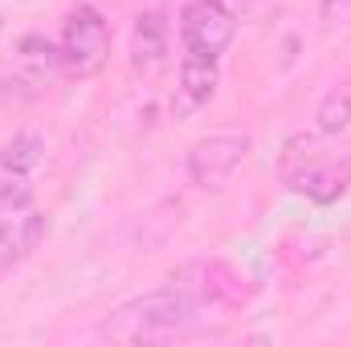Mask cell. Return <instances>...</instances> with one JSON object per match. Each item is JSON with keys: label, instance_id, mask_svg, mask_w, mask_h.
<instances>
[{"label": "cell", "instance_id": "cell-7", "mask_svg": "<svg viewBox=\"0 0 351 347\" xmlns=\"http://www.w3.org/2000/svg\"><path fill=\"white\" fill-rule=\"evenodd\" d=\"M62 70V53L53 41H45L41 33H29L16 49V70L8 78V86H29V94H41L49 90L53 74Z\"/></svg>", "mask_w": 351, "mask_h": 347}, {"label": "cell", "instance_id": "cell-2", "mask_svg": "<svg viewBox=\"0 0 351 347\" xmlns=\"http://www.w3.org/2000/svg\"><path fill=\"white\" fill-rule=\"evenodd\" d=\"M45 237V213L33 200L29 176L0 180V274L16 270Z\"/></svg>", "mask_w": 351, "mask_h": 347}, {"label": "cell", "instance_id": "cell-8", "mask_svg": "<svg viewBox=\"0 0 351 347\" xmlns=\"http://www.w3.org/2000/svg\"><path fill=\"white\" fill-rule=\"evenodd\" d=\"M168 45H172V25L160 8H147L135 16L131 25V41H127V58L135 70H152L168 58Z\"/></svg>", "mask_w": 351, "mask_h": 347}, {"label": "cell", "instance_id": "cell-6", "mask_svg": "<svg viewBox=\"0 0 351 347\" xmlns=\"http://www.w3.org/2000/svg\"><path fill=\"white\" fill-rule=\"evenodd\" d=\"M286 188L315 200V204H335L351 188V156H319L298 176H290Z\"/></svg>", "mask_w": 351, "mask_h": 347}, {"label": "cell", "instance_id": "cell-11", "mask_svg": "<svg viewBox=\"0 0 351 347\" xmlns=\"http://www.w3.org/2000/svg\"><path fill=\"white\" fill-rule=\"evenodd\" d=\"M323 156V143L315 139V135H306V131H294L286 143H282V156H278V176H282V184L290 180V176H298L311 160H319Z\"/></svg>", "mask_w": 351, "mask_h": 347}, {"label": "cell", "instance_id": "cell-5", "mask_svg": "<svg viewBox=\"0 0 351 347\" xmlns=\"http://www.w3.org/2000/svg\"><path fill=\"white\" fill-rule=\"evenodd\" d=\"M245 156H250V139L245 135H208V139H196L188 147L184 172H188V180L196 188H221L245 164Z\"/></svg>", "mask_w": 351, "mask_h": 347}, {"label": "cell", "instance_id": "cell-4", "mask_svg": "<svg viewBox=\"0 0 351 347\" xmlns=\"http://www.w3.org/2000/svg\"><path fill=\"white\" fill-rule=\"evenodd\" d=\"M237 33V16L229 0H184L180 12V45L192 53H213L221 58Z\"/></svg>", "mask_w": 351, "mask_h": 347}, {"label": "cell", "instance_id": "cell-1", "mask_svg": "<svg viewBox=\"0 0 351 347\" xmlns=\"http://www.w3.org/2000/svg\"><path fill=\"white\" fill-rule=\"evenodd\" d=\"M200 302L204 294L188 282H172V286H160V290H147L131 302H123L110 319H106V331L110 335H123V339H139V335H172L184 331L200 319Z\"/></svg>", "mask_w": 351, "mask_h": 347}, {"label": "cell", "instance_id": "cell-10", "mask_svg": "<svg viewBox=\"0 0 351 347\" xmlns=\"http://www.w3.org/2000/svg\"><path fill=\"white\" fill-rule=\"evenodd\" d=\"M45 164V139L37 131H16L4 147H0V172L4 176H29Z\"/></svg>", "mask_w": 351, "mask_h": 347}, {"label": "cell", "instance_id": "cell-3", "mask_svg": "<svg viewBox=\"0 0 351 347\" xmlns=\"http://www.w3.org/2000/svg\"><path fill=\"white\" fill-rule=\"evenodd\" d=\"M58 53H62V70L70 78H94L106 58H110V29L106 16L94 4H78L66 12L62 21V37H58Z\"/></svg>", "mask_w": 351, "mask_h": 347}, {"label": "cell", "instance_id": "cell-13", "mask_svg": "<svg viewBox=\"0 0 351 347\" xmlns=\"http://www.w3.org/2000/svg\"><path fill=\"white\" fill-rule=\"evenodd\" d=\"M323 21L327 25H339V21H351V0H323Z\"/></svg>", "mask_w": 351, "mask_h": 347}, {"label": "cell", "instance_id": "cell-9", "mask_svg": "<svg viewBox=\"0 0 351 347\" xmlns=\"http://www.w3.org/2000/svg\"><path fill=\"white\" fill-rule=\"evenodd\" d=\"M217 82H221V58L213 53H192L184 49L180 53V98L184 106H200L217 94Z\"/></svg>", "mask_w": 351, "mask_h": 347}, {"label": "cell", "instance_id": "cell-12", "mask_svg": "<svg viewBox=\"0 0 351 347\" xmlns=\"http://www.w3.org/2000/svg\"><path fill=\"white\" fill-rule=\"evenodd\" d=\"M315 123H319L323 135H343V131H351V90L348 86L331 90V94L319 102Z\"/></svg>", "mask_w": 351, "mask_h": 347}]
</instances>
